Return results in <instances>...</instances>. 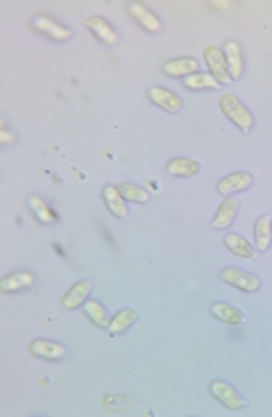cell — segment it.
Listing matches in <instances>:
<instances>
[{
	"label": "cell",
	"mask_w": 272,
	"mask_h": 417,
	"mask_svg": "<svg viewBox=\"0 0 272 417\" xmlns=\"http://www.w3.org/2000/svg\"><path fill=\"white\" fill-rule=\"evenodd\" d=\"M218 107L220 111L225 114V118L229 120L231 125H236L238 130H241L243 134H250L254 130V116L252 111L245 107L243 100L238 98L236 93H222L218 98Z\"/></svg>",
	"instance_id": "obj_1"
},
{
	"label": "cell",
	"mask_w": 272,
	"mask_h": 417,
	"mask_svg": "<svg viewBox=\"0 0 272 417\" xmlns=\"http://www.w3.org/2000/svg\"><path fill=\"white\" fill-rule=\"evenodd\" d=\"M204 64L209 66V75L215 79L218 84H229V70H227V59H225V50L218 46H206L204 48Z\"/></svg>",
	"instance_id": "obj_2"
},
{
	"label": "cell",
	"mask_w": 272,
	"mask_h": 417,
	"mask_svg": "<svg viewBox=\"0 0 272 417\" xmlns=\"http://www.w3.org/2000/svg\"><path fill=\"white\" fill-rule=\"evenodd\" d=\"M32 28H35L39 35H43L48 39H52V41H68L70 37H73V32H70L68 28H64L59 21L50 19V16L46 14H37L32 16Z\"/></svg>",
	"instance_id": "obj_3"
},
{
	"label": "cell",
	"mask_w": 272,
	"mask_h": 417,
	"mask_svg": "<svg viewBox=\"0 0 272 417\" xmlns=\"http://www.w3.org/2000/svg\"><path fill=\"white\" fill-rule=\"evenodd\" d=\"M254 184V175L247 173V171H238V173H229L225 175L222 180H218L215 184V191H218L220 195H234V193H243Z\"/></svg>",
	"instance_id": "obj_4"
},
{
	"label": "cell",
	"mask_w": 272,
	"mask_h": 417,
	"mask_svg": "<svg viewBox=\"0 0 272 417\" xmlns=\"http://www.w3.org/2000/svg\"><path fill=\"white\" fill-rule=\"evenodd\" d=\"M220 277H222V282H225V284L234 286V288H238V291H243V293H257L259 286H261L259 277H254V275H250V272H245L241 268H225L220 272Z\"/></svg>",
	"instance_id": "obj_5"
},
{
	"label": "cell",
	"mask_w": 272,
	"mask_h": 417,
	"mask_svg": "<svg viewBox=\"0 0 272 417\" xmlns=\"http://www.w3.org/2000/svg\"><path fill=\"white\" fill-rule=\"evenodd\" d=\"M209 392L213 399H218V404L227 408V411H241V408H245V399L238 395L236 388H231L225 381H213L209 386Z\"/></svg>",
	"instance_id": "obj_6"
},
{
	"label": "cell",
	"mask_w": 272,
	"mask_h": 417,
	"mask_svg": "<svg viewBox=\"0 0 272 417\" xmlns=\"http://www.w3.org/2000/svg\"><path fill=\"white\" fill-rule=\"evenodd\" d=\"M148 100L152 104H157L159 109L168 111V114H177V111L182 109V104H184L177 93L171 91V89H164V86H150Z\"/></svg>",
	"instance_id": "obj_7"
},
{
	"label": "cell",
	"mask_w": 272,
	"mask_h": 417,
	"mask_svg": "<svg viewBox=\"0 0 272 417\" xmlns=\"http://www.w3.org/2000/svg\"><path fill=\"white\" fill-rule=\"evenodd\" d=\"M127 12H130V16H132L136 23H139L143 30L152 32V35L164 28L162 21H159V16L152 12L148 5H143V3H132V5H127Z\"/></svg>",
	"instance_id": "obj_8"
},
{
	"label": "cell",
	"mask_w": 272,
	"mask_h": 417,
	"mask_svg": "<svg viewBox=\"0 0 272 417\" xmlns=\"http://www.w3.org/2000/svg\"><path fill=\"white\" fill-rule=\"evenodd\" d=\"M166 173L171 175V177L188 180V177H195V175L202 173V164L195 162V159H188V157H175L166 164Z\"/></svg>",
	"instance_id": "obj_9"
},
{
	"label": "cell",
	"mask_w": 272,
	"mask_h": 417,
	"mask_svg": "<svg viewBox=\"0 0 272 417\" xmlns=\"http://www.w3.org/2000/svg\"><path fill=\"white\" fill-rule=\"evenodd\" d=\"M84 26L89 28L95 37L100 39L102 43H107V46H118V32L111 28V23L109 21H105L102 16H89V19L84 21Z\"/></svg>",
	"instance_id": "obj_10"
},
{
	"label": "cell",
	"mask_w": 272,
	"mask_h": 417,
	"mask_svg": "<svg viewBox=\"0 0 272 417\" xmlns=\"http://www.w3.org/2000/svg\"><path fill=\"white\" fill-rule=\"evenodd\" d=\"M236 213H238V200L236 197H225L222 202L218 204V211H215L213 220H211V227L213 229H227L234 224L236 220Z\"/></svg>",
	"instance_id": "obj_11"
},
{
	"label": "cell",
	"mask_w": 272,
	"mask_h": 417,
	"mask_svg": "<svg viewBox=\"0 0 272 417\" xmlns=\"http://www.w3.org/2000/svg\"><path fill=\"white\" fill-rule=\"evenodd\" d=\"M91 291H93V284L86 282V279H82V282L73 284V288H70V291L64 295L61 307L66 309V311H75L79 307H84V302L89 300Z\"/></svg>",
	"instance_id": "obj_12"
},
{
	"label": "cell",
	"mask_w": 272,
	"mask_h": 417,
	"mask_svg": "<svg viewBox=\"0 0 272 417\" xmlns=\"http://www.w3.org/2000/svg\"><path fill=\"white\" fill-rule=\"evenodd\" d=\"M30 354L37 358H43V360H61L66 356V347L55 340H32Z\"/></svg>",
	"instance_id": "obj_13"
},
{
	"label": "cell",
	"mask_w": 272,
	"mask_h": 417,
	"mask_svg": "<svg viewBox=\"0 0 272 417\" xmlns=\"http://www.w3.org/2000/svg\"><path fill=\"white\" fill-rule=\"evenodd\" d=\"M225 59H227V70H229V77L231 82H238L243 77V52H241V43L238 41H227L225 43Z\"/></svg>",
	"instance_id": "obj_14"
},
{
	"label": "cell",
	"mask_w": 272,
	"mask_h": 417,
	"mask_svg": "<svg viewBox=\"0 0 272 417\" xmlns=\"http://www.w3.org/2000/svg\"><path fill=\"white\" fill-rule=\"evenodd\" d=\"M164 73L168 77H188V75H195L200 73V64L193 57H177V59H171L164 64Z\"/></svg>",
	"instance_id": "obj_15"
},
{
	"label": "cell",
	"mask_w": 272,
	"mask_h": 417,
	"mask_svg": "<svg viewBox=\"0 0 272 417\" xmlns=\"http://www.w3.org/2000/svg\"><path fill=\"white\" fill-rule=\"evenodd\" d=\"M35 275L32 272H26V270H19V272H12V275H7L0 279V291L3 293H19V291H28V288L35 286Z\"/></svg>",
	"instance_id": "obj_16"
},
{
	"label": "cell",
	"mask_w": 272,
	"mask_h": 417,
	"mask_svg": "<svg viewBox=\"0 0 272 417\" xmlns=\"http://www.w3.org/2000/svg\"><path fill=\"white\" fill-rule=\"evenodd\" d=\"M272 245V215L263 213L254 222V247L259 252H268Z\"/></svg>",
	"instance_id": "obj_17"
},
{
	"label": "cell",
	"mask_w": 272,
	"mask_h": 417,
	"mask_svg": "<svg viewBox=\"0 0 272 417\" xmlns=\"http://www.w3.org/2000/svg\"><path fill=\"white\" fill-rule=\"evenodd\" d=\"M222 243H225L227 250L234 256H238V259H257L259 250L247 238H243L241 234H227Z\"/></svg>",
	"instance_id": "obj_18"
},
{
	"label": "cell",
	"mask_w": 272,
	"mask_h": 417,
	"mask_svg": "<svg viewBox=\"0 0 272 417\" xmlns=\"http://www.w3.org/2000/svg\"><path fill=\"white\" fill-rule=\"evenodd\" d=\"M102 200H105V204L109 208L111 215H116V218H127V200L121 195V191L118 186H105L102 188Z\"/></svg>",
	"instance_id": "obj_19"
},
{
	"label": "cell",
	"mask_w": 272,
	"mask_h": 417,
	"mask_svg": "<svg viewBox=\"0 0 272 417\" xmlns=\"http://www.w3.org/2000/svg\"><path fill=\"white\" fill-rule=\"evenodd\" d=\"M211 316H213L215 320H218V322H222V324H231V327H236V324H243V322H245L243 313L238 311L236 307H231V304H225V302L211 304Z\"/></svg>",
	"instance_id": "obj_20"
},
{
	"label": "cell",
	"mask_w": 272,
	"mask_h": 417,
	"mask_svg": "<svg viewBox=\"0 0 272 417\" xmlns=\"http://www.w3.org/2000/svg\"><path fill=\"white\" fill-rule=\"evenodd\" d=\"M84 313H86V318L91 320V324H95L98 329H109L111 318H109V313L105 311V307H102L98 300H86L84 302Z\"/></svg>",
	"instance_id": "obj_21"
},
{
	"label": "cell",
	"mask_w": 272,
	"mask_h": 417,
	"mask_svg": "<svg viewBox=\"0 0 272 417\" xmlns=\"http://www.w3.org/2000/svg\"><path fill=\"white\" fill-rule=\"evenodd\" d=\"M182 84L186 86L188 91H215L218 89V82L209 75V73H195L182 79Z\"/></svg>",
	"instance_id": "obj_22"
},
{
	"label": "cell",
	"mask_w": 272,
	"mask_h": 417,
	"mask_svg": "<svg viewBox=\"0 0 272 417\" xmlns=\"http://www.w3.org/2000/svg\"><path fill=\"white\" fill-rule=\"evenodd\" d=\"M134 322H136V311H132V309H121L114 318H111L109 333H111V336L123 333V331H127V329H130Z\"/></svg>",
	"instance_id": "obj_23"
},
{
	"label": "cell",
	"mask_w": 272,
	"mask_h": 417,
	"mask_svg": "<svg viewBox=\"0 0 272 417\" xmlns=\"http://www.w3.org/2000/svg\"><path fill=\"white\" fill-rule=\"evenodd\" d=\"M118 186V191H121V195L127 200V202H134V204H146L148 200H150V193L146 188H141V186H136V184H132V182H121V184H116Z\"/></svg>",
	"instance_id": "obj_24"
},
{
	"label": "cell",
	"mask_w": 272,
	"mask_h": 417,
	"mask_svg": "<svg viewBox=\"0 0 272 417\" xmlns=\"http://www.w3.org/2000/svg\"><path fill=\"white\" fill-rule=\"evenodd\" d=\"M28 204H30V208H32V213L37 215L39 220L41 222H46V224H50V222H55L57 220V215H55L52 211H50V206H48L41 197H37V195H32L30 200H28Z\"/></svg>",
	"instance_id": "obj_25"
},
{
	"label": "cell",
	"mask_w": 272,
	"mask_h": 417,
	"mask_svg": "<svg viewBox=\"0 0 272 417\" xmlns=\"http://www.w3.org/2000/svg\"><path fill=\"white\" fill-rule=\"evenodd\" d=\"M132 404V397L127 395H109V397H102V406L107 408V411H123Z\"/></svg>",
	"instance_id": "obj_26"
},
{
	"label": "cell",
	"mask_w": 272,
	"mask_h": 417,
	"mask_svg": "<svg viewBox=\"0 0 272 417\" xmlns=\"http://www.w3.org/2000/svg\"><path fill=\"white\" fill-rule=\"evenodd\" d=\"M209 7H211V10H215V12H227V10L234 7V3H229V0H211Z\"/></svg>",
	"instance_id": "obj_27"
},
{
	"label": "cell",
	"mask_w": 272,
	"mask_h": 417,
	"mask_svg": "<svg viewBox=\"0 0 272 417\" xmlns=\"http://www.w3.org/2000/svg\"><path fill=\"white\" fill-rule=\"evenodd\" d=\"M10 143H12V134L7 132V127L3 123V146H10Z\"/></svg>",
	"instance_id": "obj_28"
}]
</instances>
